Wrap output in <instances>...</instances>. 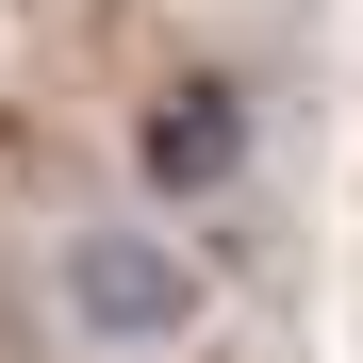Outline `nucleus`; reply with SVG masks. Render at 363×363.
Listing matches in <instances>:
<instances>
[{
    "label": "nucleus",
    "instance_id": "nucleus-1",
    "mask_svg": "<svg viewBox=\"0 0 363 363\" xmlns=\"http://www.w3.org/2000/svg\"><path fill=\"white\" fill-rule=\"evenodd\" d=\"M50 314H67L99 363H165V347H199L215 264L182 248V231H149V215H83L67 248H50Z\"/></svg>",
    "mask_w": 363,
    "mask_h": 363
},
{
    "label": "nucleus",
    "instance_id": "nucleus-2",
    "mask_svg": "<svg viewBox=\"0 0 363 363\" xmlns=\"http://www.w3.org/2000/svg\"><path fill=\"white\" fill-rule=\"evenodd\" d=\"M264 149V99L231 83V67H182L149 116H133V165H149V199H231Z\"/></svg>",
    "mask_w": 363,
    "mask_h": 363
}]
</instances>
